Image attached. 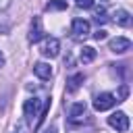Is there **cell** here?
<instances>
[{
  "instance_id": "9c48e42d",
  "label": "cell",
  "mask_w": 133,
  "mask_h": 133,
  "mask_svg": "<svg viewBox=\"0 0 133 133\" xmlns=\"http://www.w3.org/2000/svg\"><path fill=\"white\" fill-rule=\"evenodd\" d=\"M83 114H85V102H77V104H73V106H71L69 121H71V123H79Z\"/></svg>"
},
{
  "instance_id": "2e32d148",
  "label": "cell",
  "mask_w": 133,
  "mask_h": 133,
  "mask_svg": "<svg viewBox=\"0 0 133 133\" xmlns=\"http://www.w3.org/2000/svg\"><path fill=\"white\" fill-rule=\"evenodd\" d=\"M94 39H98V42H102V39H106V31H104V29H98V31L94 33Z\"/></svg>"
},
{
  "instance_id": "ac0fdd59",
  "label": "cell",
  "mask_w": 133,
  "mask_h": 133,
  "mask_svg": "<svg viewBox=\"0 0 133 133\" xmlns=\"http://www.w3.org/2000/svg\"><path fill=\"white\" fill-rule=\"evenodd\" d=\"M44 133H56V129H54V127H48V129H46Z\"/></svg>"
},
{
  "instance_id": "e0dca14e",
  "label": "cell",
  "mask_w": 133,
  "mask_h": 133,
  "mask_svg": "<svg viewBox=\"0 0 133 133\" xmlns=\"http://www.w3.org/2000/svg\"><path fill=\"white\" fill-rule=\"evenodd\" d=\"M8 2H10V0H0V10H2V8H6V6H8Z\"/></svg>"
},
{
  "instance_id": "277c9868",
  "label": "cell",
  "mask_w": 133,
  "mask_h": 133,
  "mask_svg": "<svg viewBox=\"0 0 133 133\" xmlns=\"http://www.w3.org/2000/svg\"><path fill=\"white\" fill-rule=\"evenodd\" d=\"M114 104H116V96H114V94H108V91L96 96V100H94V108H96L98 112L108 110V108H112Z\"/></svg>"
},
{
  "instance_id": "5b68a950",
  "label": "cell",
  "mask_w": 133,
  "mask_h": 133,
  "mask_svg": "<svg viewBox=\"0 0 133 133\" xmlns=\"http://www.w3.org/2000/svg\"><path fill=\"white\" fill-rule=\"evenodd\" d=\"M39 52H42L46 58H56L58 52H60V42H58L56 37H48V39H44Z\"/></svg>"
},
{
  "instance_id": "8992f818",
  "label": "cell",
  "mask_w": 133,
  "mask_h": 133,
  "mask_svg": "<svg viewBox=\"0 0 133 133\" xmlns=\"http://www.w3.org/2000/svg\"><path fill=\"white\" fill-rule=\"evenodd\" d=\"M108 48L114 52V54H125L127 50H131V39L129 37H112L110 42H108Z\"/></svg>"
},
{
  "instance_id": "52a82bcc",
  "label": "cell",
  "mask_w": 133,
  "mask_h": 133,
  "mask_svg": "<svg viewBox=\"0 0 133 133\" xmlns=\"http://www.w3.org/2000/svg\"><path fill=\"white\" fill-rule=\"evenodd\" d=\"M42 37H44L42 19H39V17H33V21H31V29H29V42H31V44H37Z\"/></svg>"
},
{
  "instance_id": "5bb4252c",
  "label": "cell",
  "mask_w": 133,
  "mask_h": 133,
  "mask_svg": "<svg viewBox=\"0 0 133 133\" xmlns=\"http://www.w3.org/2000/svg\"><path fill=\"white\" fill-rule=\"evenodd\" d=\"M94 21H96L98 25H104V23L108 21V17H106V8H104V6L96 8V12H94Z\"/></svg>"
},
{
  "instance_id": "3957f363",
  "label": "cell",
  "mask_w": 133,
  "mask_h": 133,
  "mask_svg": "<svg viewBox=\"0 0 133 133\" xmlns=\"http://www.w3.org/2000/svg\"><path fill=\"white\" fill-rule=\"evenodd\" d=\"M108 125L112 127V129H116V131H127L129 129V116L123 112V110H118V112H112L110 116H108Z\"/></svg>"
},
{
  "instance_id": "6da1fadb",
  "label": "cell",
  "mask_w": 133,
  "mask_h": 133,
  "mask_svg": "<svg viewBox=\"0 0 133 133\" xmlns=\"http://www.w3.org/2000/svg\"><path fill=\"white\" fill-rule=\"evenodd\" d=\"M42 108H44V106H42V100H39V98H29V100H25V104H23V114H25L27 123L33 125V129L44 123V118H42Z\"/></svg>"
},
{
  "instance_id": "7c38bea8",
  "label": "cell",
  "mask_w": 133,
  "mask_h": 133,
  "mask_svg": "<svg viewBox=\"0 0 133 133\" xmlns=\"http://www.w3.org/2000/svg\"><path fill=\"white\" fill-rule=\"evenodd\" d=\"M79 58H81V62H91V60L96 58V50H94L91 46H83V50H81Z\"/></svg>"
},
{
  "instance_id": "7a4b0ae2",
  "label": "cell",
  "mask_w": 133,
  "mask_h": 133,
  "mask_svg": "<svg viewBox=\"0 0 133 133\" xmlns=\"http://www.w3.org/2000/svg\"><path fill=\"white\" fill-rule=\"evenodd\" d=\"M71 33H73L75 39H85V37H89V33H91L89 21H87V19H73Z\"/></svg>"
},
{
  "instance_id": "ba28073f",
  "label": "cell",
  "mask_w": 133,
  "mask_h": 133,
  "mask_svg": "<svg viewBox=\"0 0 133 133\" xmlns=\"http://www.w3.org/2000/svg\"><path fill=\"white\" fill-rule=\"evenodd\" d=\"M112 21H114L116 25H121V27H129V25H131V12L125 10V8H118V10H114Z\"/></svg>"
},
{
  "instance_id": "d6986e66",
  "label": "cell",
  "mask_w": 133,
  "mask_h": 133,
  "mask_svg": "<svg viewBox=\"0 0 133 133\" xmlns=\"http://www.w3.org/2000/svg\"><path fill=\"white\" fill-rule=\"evenodd\" d=\"M2 64H4V54L0 52V66H2Z\"/></svg>"
},
{
  "instance_id": "9a60e30c",
  "label": "cell",
  "mask_w": 133,
  "mask_h": 133,
  "mask_svg": "<svg viewBox=\"0 0 133 133\" xmlns=\"http://www.w3.org/2000/svg\"><path fill=\"white\" fill-rule=\"evenodd\" d=\"M77 2V6H81V8H91L94 6V0H75Z\"/></svg>"
},
{
  "instance_id": "8fae6325",
  "label": "cell",
  "mask_w": 133,
  "mask_h": 133,
  "mask_svg": "<svg viewBox=\"0 0 133 133\" xmlns=\"http://www.w3.org/2000/svg\"><path fill=\"white\" fill-rule=\"evenodd\" d=\"M83 73H75V75H71L69 77V81H66V89L69 91H77L79 87H81V83H83Z\"/></svg>"
},
{
  "instance_id": "4fadbf2b",
  "label": "cell",
  "mask_w": 133,
  "mask_h": 133,
  "mask_svg": "<svg viewBox=\"0 0 133 133\" xmlns=\"http://www.w3.org/2000/svg\"><path fill=\"white\" fill-rule=\"evenodd\" d=\"M66 8V0H50L46 4V10H64Z\"/></svg>"
},
{
  "instance_id": "30bf717a",
  "label": "cell",
  "mask_w": 133,
  "mask_h": 133,
  "mask_svg": "<svg viewBox=\"0 0 133 133\" xmlns=\"http://www.w3.org/2000/svg\"><path fill=\"white\" fill-rule=\"evenodd\" d=\"M33 73L39 77V79H50L52 77V66L48 62H35L33 64Z\"/></svg>"
}]
</instances>
